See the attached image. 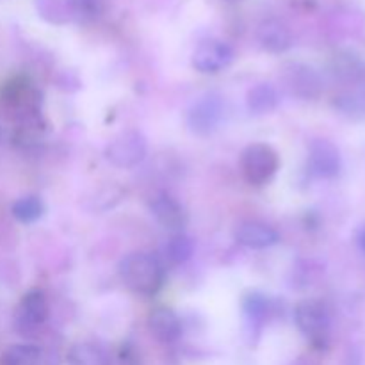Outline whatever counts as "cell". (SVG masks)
<instances>
[{"mask_svg": "<svg viewBox=\"0 0 365 365\" xmlns=\"http://www.w3.org/2000/svg\"><path fill=\"white\" fill-rule=\"evenodd\" d=\"M120 280L128 291L143 296H153L164 285V267L153 255L134 252L123 257L118 266Z\"/></svg>", "mask_w": 365, "mask_h": 365, "instance_id": "cell-1", "label": "cell"}, {"mask_svg": "<svg viewBox=\"0 0 365 365\" xmlns=\"http://www.w3.org/2000/svg\"><path fill=\"white\" fill-rule=\"evenodd\" d=\"M296 327L314 348H327L330 341L331 321L327 307L317 299H303L294 309Z\"/></svg>", "mask_w": 365, "mask_h": 365, "instance_id": "cell-2", "label": "cell"}, {"mask_svg": "<svg viewBox=\"0 0 365 365\" xmlns=\"http://www.w3.org/2000/svg\"><path fill=\"white\" fill-rule=\"evenodd\" d=\"M280 168V157L273 146L266 143H253L241 153V171L248 184L260 187L273 180Z\"/></svg>", "mask_w": 365, "mask_h": 365, "instance_id": "cell-3", "label": "cell"}, {"mask_svg": "<svg viewBox=\"0 0 365 365\" xmlns=\"http://www.w3.org/2000/svg\"><path fill=\"white\" fill-rule=\"evenodd\" d=\"M148 145L139 130H125L118 134L106 148V157L113 166L132 170L145 160Z\"/></svg>", "mask_w": 365, "mask_h": 365, "instance_id": "cell-4", "label": "cell"}, {"mask_svg": "<svg viewBox=\"0 0 365 365\" xmlns=\"http://www.w3.org/2000/svg\"><path fill=\"white\" fill-rule=\"evenodd\" d=\"M223 100L220 95L202 96L198 102L192 103V107L187 113V127L192 134L196 135H210L212 132L217 130L221 120H223Z\"/></svg>", "mask_w": 365, "mask_h": 365, "instance_id": "cell-5", "label": "cell"}, {"mask_svg": "<svg viewBox=\"0 0 365 365\" xmlns=\"http://www.w3.org/2000/svg\"><path fill=\"white\" fill-rule=\"evenodd\" d=\"M234 61V50L220 39L203 41L192 53V66L205 75H214L230 66Z\"/></svg>", "mask_w": 365, "mask_h": 365, "instance_id": "cell-6", "label": "cell"}, {"mask_svg": "<svg viewBox=\"0 0 365 365\" xmlns=\"http://www.w3.org/2000/svg\"><path fill=\"white\" fill-rule=\"evenodd\" d=\"M48 317V299L45 292L39 289H32L21 298L16 309V328L21 334H31L45 324Z\"/></svg>", "mask_w": 365, "mask_h": 365, "instance_id": "cell-7", "label": "cell"}, {"mask_svg": "<svg viewBox=\"0 0 365 365\" xmlns=\"http://www.w3.org/2000/svg\"><path fill=\"white\" fill-rule=\"evenodd\" d=\"M150 212H152V216L155 217V221L160 227H164L170 232H175V234H182V230L187 227V212L168 192H159V195L152 196V200H150Z\"/></svg>", "mask_w": 365, "mask_h": 365, "instance_id": "cell-8", "label": "cell"}, {"mask_svg": "<svg viewBox=\"0 0 365 365\" xmlns=\"http://www.w3.org/2000/svg\"><path fill=\"white\" fill-rule=\"evenodd\" d=\"M309 168L316 177L335 178L342 168L341 152L331 141L316 139L309 148Z\"/></svg>", "mask_w": 365, "mask_h": 365, "instance_id": "cell-9", "label": "cell"}, {"mask_svg": "<svg viewBox=\"0 0 365 365\" xmlns=\"http://www.w3.org/2000/svg\"><path fill=\"white\" fill-rule=\"evenodd\" d=\"M234 237L239 245L250 250H266L280 241L278 232L262 221H241L235 227Z\"/></svg>", "mask_w": 365, "mask_h": 365, "instance_id": "cell-10", "label": "cell"}, {"mask_svg": "<svg viewBox=\"0 0 365 365\" xmlns=\"http://www.w3.org/2000/svg\"><path fill=\"white\" fill-rule=\"evenodd\" d=\"M148 328L160 342L173 344L182 335V323L177 314L168 307H157L148 316Z\"/></svg>", "mask_w": 365, "mask_h": 365, "instance_id": "cell-11", "label": "cell"}, {"mask_svg": "<svg viewBox=\"0 0 365 365\" xmlns=\"http://www.w3.org/2000/svg\"><path fill=\"white\" fill-rule=\"evenodd\" d=\"M335 107L353 120L365 118V77L356 78L335 98Z\"/></svg>", "mask_w": 365, "mask_h": 365, "instance_id": "cell-12", "label": "cell"}, {"mask_svg": "<svg viewBox=\"0 0 365 365\" xmlns=\"http://www.w3.org/2000/svg\"><path fill=\"white\" fill-rule=\"evenodd\" d=\"M278 100L280 98H278L277 88L273 84H267V82H260L248 91L246 106L252 114L264 116V114H269L277 109Z\"/></svg>", "mask_w": 365, "mask_h": 365, "instance_id": "cell-13", "label": "cell"}, {"mask_svg": "<svg viewBox=\"0 0 365 365\" xmlns=\"http://www.w3.org/2000/svg\"><path fill=\"white\" fill-rule=\"evenodd\" d=\"M259 38L264 48L274 53L285 52V50L291 46V32H289L287 27L278 24V21L264 24L262 27H260Z\"/></svg>", "mask_w": 365, "mask_h": 365, "instance_id": "cell-14", "label": "cell"}, {"mask_svg": "<svg viewBox=\"0 0 365 365\" xmlns=\"http://www.w3.org/2000/svg\"><path fill=\"white\" fill-rule=\"evenodd\" d=\"M68 365H109L106 355L91 342H77L68 351Z\"/></svg>", "mask_w": 365, "mask_h": 365, "instance_id": "cell-15", "label": "cell"}, {"mask_svg": "<svg viewBox=\"0 0 365 365\" xmlns=\"http://www.w3.org/2000/svg\"><path fill=\"white\" fill-rule=\"evenodd\" d=\"M41 349L34 344H14L4 351L0 365H39Z\"/></svg>", "mask_w": 365, "mask_h": 365, "instance_id": "cell-16", "label": "cell"}, {"mask_svg": "<svg viewBox=\"0 0 365 365\" xmlns=\"http://www.w3.org/2000/svg\"><path fill=\"white\" fill-rule=\"evenodd\" d=\"M291 77H287V86L294 95L310 98L319 93V78L309 70V68H294Z\"/></svg>", "mask_w": 365, "mask_h": 365, "instance_id": "cell-17", "label": "cell"}, {"mask_svg": "<svg viewBox=\"0 0 365 365\" xmlns=\"http://www.w3.org/2000/svg\"><path fill=\"white\" fill-rule=\"evenodd\" d=\"M11 212H13V216L16 217L20 223H34V221H38L39 217L43 216V212H45V203L41 202L39 196H24V198L16 200V202L13 203Z\"/></svg>", "mask_w": 365, "mask_h": 365, "instance_id": "cell-18", "label": "cell"}, {"mask_svg": "<svg viewBox=\"0 0 365 365\" xmlns=\"http://www.w3.org/2000/svg\"><path fill=\"white\" fill-rule=\"evenodd\" d=\"M164 252H166V257L173 264H185L191 259L192 253H195V242H192V239L189 235L175 234L168 241Z\"/></svg>", "mask_w": 365, "mask_h": 365, "instance_id": "cell-19", "label": "cell"}, {"mask_svg": "<svg viewBox=\"0 0 365 365\" xmlns=\"http://www.w3.org/2000/svg\"><path fill=\"white\" fill-rule=\"evenodd\" d=\"M242 309H245L246 317L252 324H262L271 314L269 299L259 292H252L250 296H246L245 302H242Z\"/></svg>", "mask_w": 365, "mask_h": 365, "instance_id": "cell-20", "label": "cell"}, {"mask_svg": "<svg viewBox=\"0 0 365 365\" xmlns=\"http://www.w3.org/2000/svg\"><path fill=\"white\" fill-rule=\"evenodd\" d=\"M356 245H359V250L365 255V223L356 232Z\"/></svg>", "mask_w": 365, "mask_h": 365, "instance_id": "cell-21", "label": "cell"}, {"mask_svg": "<svg viewBox=\"0 0 365 365\" xmlns=\"http://www.w3.org/2000/svg\"><path fill=\"white\" fill-rule=\"evenodd\" d=\"M21 91H25V86H21V88H20V93ZM25 96H31V93H25ZM25 106H27V107H34V98H25Z\"/></svg>", "mask_w": 365, "mask_h": 365, "instance_id": "cell-22", "label": "cell"}, {"mask_svg": "<svg viewBox=\"0 0 365 365\" xmlns=\"http://www.w3.org/2000/svg\"><path fill=\"white\" fill-rule=\"evenodd\" d=\"M0 139H2V134H0Z\"/></svg>", "mask_w": 365, "mask_h": 365, "instance_id": "cell-23", "label": "cell"}]
</instances>
